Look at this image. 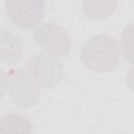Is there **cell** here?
Wrapping results in <instances>:
<instances>
[{"label": "cell", "instance_id": "6da1fadb", "mask_svg": "<svg viewBox=\"0 0 134 134\" xmlns=\"http://www.w3.org/2000/svg\"><path fill=\"white\" fill-rule=\"evenodd\" d=\"M119 47L109 35H97L85 42L80 58L83 65L94 72H110L119 63Z\"/></svg>", "mask_w": 134, "mask_h": 134}, {"label": "cell", "instance_id": "7a4b0ae2", "mask_svg": "<svg viewBox=\"0 0 134 134\" xmlns=\"http://www.w3.org/2000/svg\"><path fill=\"white\" fill-rule=\"evenodd\" d=\"M6 92L14 104L24 108L35 106L40 98V88L26 67L6 73Z\"/></svg>", "mask_w": 134, "mask_h": 134}, {"label": "cell", "instance_id": "3957f363", "mask_svg": "<svg viewBox=\"0 0 134 134\" xmlns=\"http://www.w3.org/2000/svg\"><path fill=\"white\" fill-rule=\"evenodd\" d=\"M26 68L40 89L53 88L62 81L64 75L63 63L44 53L30 55Z\"/></svg>", "mask_w": 134, "mask_h": 134}, {"label": "cell", "instance_id": "277c9868", "mask_svg": "<svg viewBox=\"0 0 134 134\" xmlns=\"http://www.w3.org/2000/svg\"><path fill=\"white\" fill-rule=\"evenodd\" d=\"M36 44L53 57H64L71 49V39L67 30L55 22H45L32 35Z\"/></svg>", "mask_w": 134, "mask_h": 134}, {"label": "cell", "instance_id": "5b68a950", "mask_svg": "<svg viewBox=\"0 0 134 134\" xmlns=\"http://www.w3.org/2000/svg\"><path fill=\"white\" fill-rule=\"evenodd\" d=\"M5 8L10 21L17 27L31 29L43 20L46 4L41 0H15L6 1Z\"/></svg>", "mask_w": 134, "mask_h": 134}, {"label": "cell", "instance_id": "8992f818", "mask_svg": "<svg viewBox=\"0 0 134 134\" xmlns=\"http://www.w3.org/2000/svg\"><path fill=\"white\" fill-rule=\"evenodd\" d=\"M24 45L19 36L7 29H0V61L13 65L20 62L24 55Z\"/></svg>", "mask_w": 134, "mask_h": 134}, {"label": "cell", "instance_id": "52a82bcc", "mask_svg": "<svg viewBox=\"0 0 134 134\" xmlns=\"http://www.w3.org/2000/svg\"><path fill=\"white\" fill-rule=\"evenodd\" d=\"M0 134H34V129L24 115L7 112L0 116Z\"/></svg>", "mask_w": 134, "mask_h": 134}, {"label": "cell", "instance_id": "ba28073f", "mask_svg": "<svg viewBox=\"0 0 134 134\" xmlns=\"http://www.w3.org/2000/svg\"><path fill=\"white\" fill-rule=\"evenodd\" d=\"M117 2H83V12L92 19H106L114 10Z\"/></svg>", "mask_w": 134, "mask_h": 134}, {"label": "cell", "instance_id": "9c48e42d", "mask_svg": "<svg viewBox=\"0 0 134 134\" xmlns=\"http://www.w3.org/2000/svg\"><path fill=\"white\" fill-rule=\"evenodd\" d=\"M6 93V73L0 68V98Z\"/></svg>", "mask_w": 134, "mask_h": 134}]
</instances>
